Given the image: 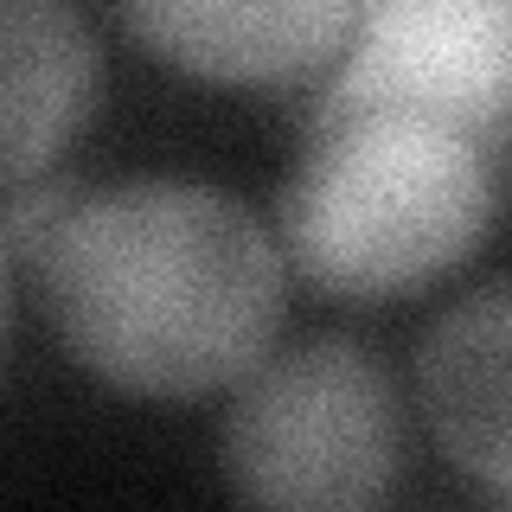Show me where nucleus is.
Wrapping results in <instances>:
<instances>
[{"label":"nucleus","mask_w":512,"mask_h":512,"mask_svg":"<svg viewBox=\"0 0 512 512\" xmlns=\"http://www.w3.org/2000/svg\"><path fill=\"white\" fill-rule=\"evenodd\" d=\"M39 288L58 340L122 391L186 397L244 378L282 320V256L237 192L128 173L77 192Z\"/></svg>","instance_id":"1"},{"label":"nucleus","mask_w":512,"mask_h":512,"mask_svg":"<svg viewBox=\"0 0 512 512\" xmlns=\"http://www.w3.org/2000/svg\"><path fill=\"white\" fill-rule=\"evenodd\" d=\"M500 205V148L416 109L314 116L282 180V244L340 295H391L480 244Z\"/></svg>","instance_id":"2"},{"label":"nucleus","mask_w":512,"mask_h":512,"mask_svg":"<svg viewBox=\"0 0 512 512\" xmlns=\"http://www.w3.org/2000/svg\"><path fill=\"white\" fill-rule=\"evenodd\" d=\"M224 474L256 512H372L397 474V384L359 340L320 333L244 372Z\"/></svg>","instance_id":"3"},{"label":"nucleus","mask_w":512,"mask_h":512,"mask_svg":"<svg viewBox=\"0 0 512 512\" xmlns=\"http://www.w3.org/2000/svg\"><path fill=\"white\" fill-rule=\"evenodd\" d=\"M352 52L314 116L346 109H416L506 141V64L512 20L500 0H378L352 13Z\"/></svg>","instance_id":"4"},{"label":"nucleus","mask_w":512,"mask_h":512,"mask_svg":"<svg viewBox=\"0 0 512 512\" xmlns=\"http://www.w3.org/2000/svg\"><path fill=\"white\" fill-rule=\"evenodd\" d=\"M352 0H128L122 26L186 71L288 77L352 32Z\"/></svg>","instance_id":"5"},{"label":"nucleus","mask_w":512,"mask_h":512,"mask_svg":"<svg viewBox=\"0 0 512 512\" xmlns=\"http://www.w3.org/2000/svg\"><path fill=\"white\" fill-rule=\"evenodd\" d=\"M96 96V32L71 0H0V180L39 173Z\"/></svg>","instance_id":"6"},{"label":"nucleus","mask_w":512,"mask_h":512,"mask_svg":"<svg viewBox=\"0 0 512 512\" xmlns=\"http://www.w3.org/2000/svg\"><path fill=\"white\" fill-rule=\"evenodd\" d=\"M416 391L448 455L506 487V276L474 282L423 333Z\"/></svg>","instance_id":"7"},{"label":"nucleus","mask_w":512,"mask_h":512,"mask_svg":"<svg viewBox=\"0 0 512 512\" xmlns=\"http://www.w3.org/2000/svg\"><path fill=\"white\" fill-rule=\"evenodd\" d=\"M77 186L71 173H13V180H0V256H26V263H39V250L52 244V231L64 224V212L77 205Z\"/></svg>","instance_id":"8"},{"label":"nucleus","mask_w":512,"mask_h":512,"mask_svg":"<svg viewBox=\"0 0 512 512\" xmlns=\"http://www.w3.org/2000/svg\"><path fill=\"white\" fill-rule=\"evenodd\" d=\"M0 327H7V256H0Z\"/></svg>","instance_id":"9"}]
</instances>
